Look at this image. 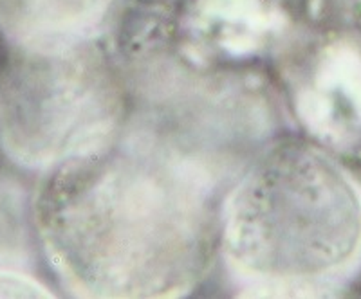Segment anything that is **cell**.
<instances>
[{
  "label": "cell",
  "instance_id": "ba28073f",
  "mask_svg": "<svg viewBox=\"0 0 361 299\" xmlns=\"http://www.w3.org/2000/svg\"><path fill=\"white\" fill-rule=\"evenodd\" d=\"M0 298H53V292L31 276L0 269Z\"/></svg>",
  "mask_w": 361,
  "mask_h": 299
},
{
  "label": "cell",
  "instance_id": "5b68a950",
  "mask_svg": "<svg viewBox=\"0 0 361 299\" xmlns=\"http://www.w3.org/2000/svg\"><path fill=\"white\" fill-rule=\"evenodd\" d=\"M282 17L269 0H195L185 22L186 51L199 62H246L273 47Z\"/></svg>",
  "mask_w": 361,
  "mask_h": 299
},
{
  "label": "cell",
  "instance_id": "3957f363",
  "mask_svg": "<svg viewBox=\"0 0 361 299\" xmlns=\"http://www.w3.org/2000/svg\"><path fill=\"white\" fill-rule=\"evenodd\" d=\"M123 98L109 62L80 42L24 49L0 76V141L29 168H58L119 132Z\"/></svg>",
  "mask_w": 361,
  "mask_h": 299
},
{
  "label": "cell",
  "instance_id": "52a82bcc",
  "mask_svg": "<svg viewBox=\"0 0 361 299\" xmlns=\"http://www.w3.org/2000/svg\"><path fill=\"white\" fill-rule=\"evenodd\" d=\"M27 236L24 197L17 188L0 186V263L24 260Z\"/></svg>",
  "mask_w": 361,
  "mask_h": 299
},
{
  "label": "cell",
  "instance_id": "6da1fadb",
  "mask_svg": "<svg viewBox=\"0 0 361 299\" xmlns=\"http://www.w3.org/2000/svg\"><path fill=\"white\" fill-rule=\"evenodd\" d=\"M222 157L152 117L54 168L37 220L51 263L89 298H176L221 240Z\"/></svg>",
  "mask_w": 361,
  "mask_h": 299
},
{
  "label": "cell",
  "instance_id": "7a4b0ae2",
  "mask_svg": "<svg viewBox=\"0 0 361 299\" xmlns=\"http://www.w3.org/2000/svg\"><path fill=\"white\" fill-rule=\"evenodd\" d=\"M219 243L247 294H336L361 272V184L318 144L273 148L222 202Z\"/></svg>",
  "mask_w": 361,
  "mask_h": 299
},
{
  "label": "cell",
  "instance_id": "277c9868",
  "mask_svg": "<svg viewBox=\"0 0 361 299\" xmlns=\"http://www.w3.org/2000/svg\"><path fill=\"white\" fill-rule=\"evenodd\" d=\"M296 121L334 155L361 157V25L333 29L283 62Z\"/></svg>",
  "mask_w": 361,
  "mask_h": 299
},
{
  "label": "cell",
  "instance_id": "8992f818",
  "mask_svg": "<svg viewBox=\"0 0 361 299\" xmlns=\"http://www.w3.org/2000/svg\"><path fill=\"white\" fill-rule=\"evenodd\" d=\"M111 0H0V17L24 49L80 42Z\"/></svg>",
  "mask_w": 361,
  "mask_h": 299
}]
</instances>
